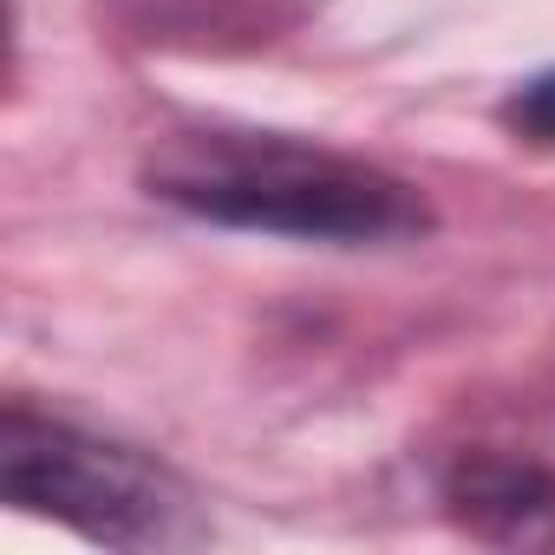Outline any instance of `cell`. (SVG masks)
<instances>
[{"instance_id": "2", "label": "cell", "mask_w": 555, "mask_h": 555, "mask_svg": "<svg viewBox=\"0 0 555 555\" xmlns=\"http://www.w3.org/2000/svg\"><path fill=\"white\" fill-rule=\"evenodd\" d=\"M0 496L34 516H60L92 542L138 548L183 535V496L157 464L73 425L34 418L27 405H8L0 418Z\"/></svg>"}, {"instance_id": "3", "label": "cell", "mask_w": 555, "mask_h": 555, "mask_svg": "<svg viewBox=\"0 0 555 555\" xmlns=\"http://www.w3.org/2000/svg\"><path fill=\"white\" fill-rule=\"evenodd\" d=\"M451 509L490 542H555V477L516 457H464L444 483Z\"/></svg>"}, {"instance_id": "1", "label": "cell", "mask_w": 555, "mask_h": 555, "mask_svg": "<svg viewBox=\"0 0 555 555\" xmlns=\"http://www.w3.org/2000/svg\"><path fill=\"white\" fill-rule=\"evenodd\" d=\"M151 196L255 235H295V242H405L431 229V209L412 183L379 164L314 151L295 138H255V131H190L170 138L151 170Z\"/></svg>"}, {"instance_id": "4", "label": "cell", "mask_w": 555, "mask_h": 555, "mask_svg": "<svg viewBox=\"0 0 555 555\" xmlns=\"http://www.w3.org/2000/svg\"><path fill=\"white\" fill-rule=\"evenodd\" d=\"M503 125L522 138V144H555V66L548 73H535L529 86H516L509 92V105H503Z\"/></svg>"}]
</instances>
